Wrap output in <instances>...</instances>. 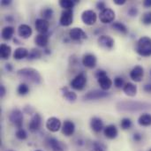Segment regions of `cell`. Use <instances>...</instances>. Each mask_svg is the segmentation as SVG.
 <instances>
[{
	"label": "cell",
	"instance_id": "obj_1",
	"mask_svg": "<svg viewBox=\"0 0 151 151\" xmlns=\"http://www.w3.org/2000/svg\"><path fill=\"white\" fill-rule=\"evenodd\" d=\"M17 74L19 77H21L25 80H27L30 82L35 83V84H40L42 82L41 74L38 73L37 70L31 68V67H26V68L19 69L17 72Z\"/></svg>",
	"mask_w": 151,
	"mask_h": 151
},
{
	"label": "cell",
	"instance_id": "obj_2",
	"mask_svg": "<svg viewBox=\"0 0 151 151\" xmlns=\"http://www.w3.org/2000/svg\"><path fill=\"white\" fill-rule=\"evenodd\" d=\"M136 51L142 57L151 56V38L149 36H142L137 42Z\"/></svg>",
	"mask_w": 151,
	"mask_h": 151
},
{
	"label": "cell",
	"instance_id": "obj_3",
	"mask_svg": "<svg viewBox=\"0 0 151 151\" xmlns=\"http://www.w3.org/2000/svg\"><path fill=\"white\" fill-rule=\"evenodd\" d=\"M87 83V76L84 73H80L71 81V87L75 90H82Z\"/></svg>",
	"mask_w": 151,
	"mask_h": 151
},
{
	"label": "cell",
	"instance_id": "obj_4",
	"mask_svg": "<svg viewBox=\"0 0 151 151\" xmlns=\"http://www.w3.org/2000/svg\"><path fill=\"white\" fill-rule=\"evenodd\" d=\"M97 15L93 10H86L81 14V20L88 26H92L96 22Z\"/></svg>",
	"mask_w": 151,
	"mask_h": 151
},
{
	"label": "cell",
	"instance_id": "obj_5",
	"mask_svg": "<svg viewBox=\"0 0 151 151\" xmlns=\"http://www.w3.org/2000/svg\"><path fill=\"white\" fill-rule=\"evenodd\" d=\"M10 121L19 129L21 128L23 124V114L19 109H14L10 114Z\"/></svg>",
	"mask_w": 151,
	"mask_h": 151
},
{
	"label": "cell",
	"instance_id": "obj_6",
	"mask_svg": "<svg viewBox=\"0 0 151 151\" xmlns=\"http://www.w3.org/2000/svg\"><path fill=\"white\" fill-rule=\"evenodd\" d=\"M99 19H100L101 22H103L104 24L111 23L115 19V12L111 8H106L104 11L100 12Z\"/></svg>",
	"mask_w": 151,
	"mask_h": 151
},
{
	"label": "cell",
	"instance_id": "obj_7",
	"mask_svg": "<svg viewBox=\"0 0 151 151\" xmlns=\"http://www.w3.org/2000/svg\"><path fill=\"white\" fill-rule=\"evenodd\" d=\"M73 21V10H64L61 13L59 23L63 27L70 26Z\"/></svg>",
	"mask_w": 151,
	"mask_h": 151
},
{
	"label": "cell",
	"instance_id": "obj_8",
	"mask_svg": "<svg viewBox=\"0 0 151 151\" xmlns=\"http://www.w3.org/2000/svg\"><path fill=\"white\" fill-rule=\"evenodd\" d=\"M97 42L100 47L105 50H111L114 46V40L110 35H100Z\"/></svg>",
	"mask_w": 151,
	"mask_h": 151
},
{
	"label": "cell",
	"instance_id": "obj_9",
	"mask_svg": "<svg viewBox=\"0 0 151 151\" xmlns=\"http://www.w3.org/2000/svg\"><path fill=\"white\" fill-rule=\"evenodd\" d=\"M108 96H109V94L106 91L96 89V90H92V91L88 92L84 96V99L85 100H88V101H90V100H97V99L104 98V97H106Z\"/></svg>",
	"mask_w": 151,
	"mask_h": 151
},
{
	"label": "cell",
	"instance_id": "obj_10",
	"mask_svg": "<svg viewBox=\"0 0 151 151\" xmlns=\"http://www.w3.org/2000/svg\"><path fill=\"white\" fill-rule=\"evenodd\" d=\"M46 128L52 133H56V132L59 131V129L61 128L60 119L56 117H51V118L48 119V120L46 122Z\"/></svg>",
	"mask_w": 151,
	"mask_h": 151
},
{
	"label": "cell",
	"instance_id": "obj_11",
	"mask_svg": "<svg viewBox=\"0 0 151 151\" xmlns=\"http://www.w3.org/2000/svg\"><path fill=\"white\" fill-rule=\"evenodd\" d=\"M69 36L73 41H81L87 39V34L81 27H73L69 31Z\"/></svg>",
	"mask_w": 151,
	"mask_h": 151
},
{
	"label": "cell",
	"instance_id": "obj_12",
	"mask_svg": "<svg viewBox=\"0 0 151 151\" xmlns=\"http://www.w3.org/2000/svg\"><path fill=\"white\" fill-rule=\"evenodd\" d=\"M144 75V69L141 65L134 66L130 72V78L135 82H141Z\"/></svg>",
	"mask_w": 151,
	"mask_h": 151
},
{
	"label": "cell",
	"instance_id": "obj_13",
	"mask_svg": "<svg viewBox=\"0 0 151 151\" xmlns=\"http://www.w3.org/2000/svg\"><path fill=\"white\" fill-rule=\"evenodd\" d=\"M96 63H97V59L94 54L88 53L85 54L82 58V64L84 65V66L88 68H94L96 65Z\"/></svg>",
	"mask_w": 151,
	"mask_h": 151
},
{
	"label": "cell",
	"instance_id": "obj_14",
	"mask_svg": "<svg viewBox=\"0 0 151 151\" xmlns=\"http://www.w3.org/2000/svg\"><path fill=\"white\" fill-rule=\"evenodd\" d=\"M33 34V30L30 26L27 24H21L18 27V35L23 38V39H27L29 38Z\"/></svg>",
	"mask_w": 151,
	"mask_h": 151
},
{
	"label": "cell",
	"instance_id": "obj_15",
	"mask_svg": "<svg viewBox=\"0 0 151 151\" xmlns=\"http://www.w3.org/2000/svg\"><path fill=\"white\" fill-rule=\"evenodd\" d=\"M50 23L44 19H37L35 20V28L40 34H46L49 30Z\"/></svg>",
	"mask_w": 151,
	"mask_h": 151
},
{
	"label": "cell",
	"instance_id": "obj_16",
	"mask_svg": "<svg viewBox=\"0 0 151 151\" xmlns=\"http://www.w3.org/2000/svg\"><path fill=\"white\" fill-rule=\"evenodd\" d=\"M75 132V125L71 120H65L62 126V133L65 136H71Z\"/></svg>",
	"mask_w": 151,
	"mask_h": 151
},
{
	"label": "cell",
	"instance_id": "obj_17",
	"mask_svg": "<svg viewBox=\"0 0 151 151\" xmlns=\"http://www.w3.org/2000/svg\"><path fill=\"white\" fill-rule=\"evenodd\" d=\"M41 125H42V118H41L40 114L35 113L32 117L31 121H30V123L28 125L29 126V130L31 132H35L41 127Z\"/></svg>",
	"mask_w": 151,
	"mask_h": 151
},
{
	"label": "cell",
	"instance_id": "obj_18",
	"mask_svg": "<svg viewBox=\"0 0 151 151\" xmlns=\"http://www.w3.org/2000/svg\"><path fill=\"white\" fill-rule=\"evenodd\" d=\"M104 133L105 137H107L108 139H115L119 134L118 129L115 125H109L105 127L104 129Z\"/></svg>",
	"mask_w": 151,
	"mask_h": 151
},
{
	"label": "cell",
	"instance_id": "obj_19",
	"mask_svg": "<svg viewBox=\"0 0 151 151\" xmlns=\"http://www.w3.org/2000/svg\"><path fill=\"white\" fill-rule=\"evenodd\" d=\"M90 127L96 133H99L104 129V122L98 117H94L90 121Z\"/></svg>",
	"mask_w": 151,
	"mask_h": 151
},
{
	"label": "cell",
	"instance_id": "obj_20",
	"mask_svg": "<svg viewBox=\"0 0 151 151\" xmlns=\"http://www.w3.org/2000/svg\"><path fill=\"white\" fill-rule=\"evenodd\" d=\"M97 81H98V84L100 85V88L104 91L109 90L111 88V86H112V81L108 76L102 77V78L98 79Z\"/></svg>",
	"mask_w": 151,
	"mask_h": 151
},
{
	"label": "cell",
	"instance_id": "obj_21",
	"mask_svg": "<svg viewBox=\"0 0 151 151\" xmlns=\"http://www.w3.org/2000/svg\"><path fill=\"white\" fill-rule=\"evenodd\" d=\"M123 91L127 96L133 97V96H135L137 94V87L134 83L128 82V83L125 84V86L123 88Z\"/></svg>",
	"mask_w": 151,
	"mask_h": 151
},
{
	"label": "cell",
	"instance_id": "obj_22",
	"mask_svg": "<svg viewBox=\"0 0 151 151\" xmlns=\"http://www.w3.org/2000/svg\"><path fill=\"white\" fill-rule=\"evenodd\" d=\"M49 144L50 146V148L52 149L53 151H65V146L59 142L58 140L55 139V138H50L49 139Z\"/></svg>",
	"mask_w": 151,
	"mask_h": 151
},
{
	"label": "cell",
	"instance_id": "obj_23",
	"mask_svg": "<svg viewBox=\"0 0 151 151\" xmlns=\"http://www.w3.org/2000/svg\"><path fill=\"white\" fill-rule=\"evenodd\" d=\"M28 55H29L28 50L26 48H23V47L17 48L13 52V58H14V59H17V60L23 59V58L28 57Z\"/></svg>",
	"mask_w": 151,
	"mask_h": 151
},
{
	"label": "cell",
	"instance_id": "obj_24",
	"mask_svg": "<svg viewBox=\"0 0 151 151\" xmlns=\"http://www.w3.org/2000/svg\"><path fill=\"white\" fill-rule=\"evenodd\" d=\"M35 42L39 47H45L49 42V36L46 34H39L38 35H36Z\"/></svg>",
	"mask_w": 151,
	"mask_h": 151
},
{
	"label": "cell",
	"instance_id": "obj_25",
	"mask_svg": "<svg viewBox=\"0 0 151 151\" xmlns=\"http://www.w3.org/2000/svg\"><path fill=\"white\" fill-rule=\"evenodd\" d=\"M14 34V28L11 26H6L2 29L1 35L4 40H11Z\"/></svg>",
	"mask_w": 151,
	"mask_h": 151
},
{
	"label": "cell",
	"instance_id": "obj_26",
	"mask_svg": "<svg viewBox=\"0 0 151 151\" xmlns=\"http://www.w3.org/2000/svg\"><path fill=\"white\" fill-rule=\"evenodd\" d=\"M138 124L142 127H150L151 126V114L143 113L138 119Z\"/></svg>",
	"mask_w": 151,
	"mask_h": 151
},
{
	"label": "cell",
	"instance_id": "obj_27",
	"mask_svg": "<svg viewBox=\"0 0 151 151\" xmlns=\"http://www.w3.org/2000/svg\"><path fill=\"white\" fill-rule=\"evenodd\" d=\"M11 53H12L11 46L7 45L5 43H2L1 46H0V55H1V58L3 59H7L11 56Z\"/></svg>",
	"mask_w": 151,
	"mask_h": 151
},
{
	"label": "cell",
	"instance_id": "obj_28",
	"mask_svg": "<svg viewBox=\"0 0 151 151\" xmlns=\"http://www.w3.org/2000/svg\"><path fill=\"white\" fill-rule=\"evenodd\" d=\"M63 90H64L63 96H64V97H65L67 101H69V102H75V100L77 99V95H76L73 91L68 90L67 88H63Z\"/></svg>",
	"mask_w": 151,
	"mask_h": 151
},
{
	"label": "cell",
	"instance_id": "obj_29",
	"mask_svg": "<svg viewBox=\"0 0 151 151\" xmlns=\"http://www.w3.org/2000/svg\"><path fill=\"white\" fill-rule=\"evenodd\" d=\"M111 27H112V28H114L115 30H117V31H119V32H120V33H122V34H127V32H128L127 27L123 23L119 22V21L114 22V23L111 25Z\"/></svg>",
	"mask_w": 151,
	"mask_h": 151
},
{
	"label": "cell",
	"instance_id": "obj_30",
	"mask_svg": "<svg viewBox=\"0 0 151 151\" xmlns=\"http://www.w3.org/2000/svg\"><path fill=\"white\" fill-rule=\"evenodd\" d=\"M74 4H75L74 1H72V0H60L59 1V5L64 10H73V7L74 6Z\"/></svg>",
	"mask_w": 151,
	"mask_h": 151
},
{
	"label": "cell",
	"instance_id": "obj_31",
	"mask_svg": "<svg viewBox=\"0 0 151 151\" xmlns=\"http://www.w3.org/2000/svg\"><path fill=\"white\" fill-rule=\"evenodd\" d=\"M132 125H133L132 120H131L130 119H128V118H124V119L121 120V122H120V127H121V128L124 129V130L130 129V128L132 127Z\"/></svg>",
	"mask_w": 151,
	"mask_h": 151
},
{
	"label": "cell",
	"instance_id": "obj_32",
	"mask_svg": "<svg viewBox=\"0 0 151 151\" xmlns=\"http://www.w3.org/2000/svg\"><path fill=\"white\" fill-rule=\"evenodd\" d=\"M17 91H18L19 95H20V96H25V95H27V94L29 92V88H28V86H27L26 83H21V84H19V86L18 87Z\"/></svg>",
	"mask_w": 151,
	"mask_h": 151
},
{
	"label": "cell",
	"instance_id": "obj_33",
	"mask_svg": "<svg viewBox=\"0 0 151 151\" xmlns=\"http://www.w3.org/2000/svg\"><path fill=\"white\" fill-rule=\"evenodd\" d=\"M52 15H53V10L51 8H45L42 11V16L46 20L50 19L52 17Z\"/></svg>",
	"mask_w": 151,
	"mask_h": 151
},
{
	"label": "cell",
	"instance_id": "obj_34",
	"mask_svg": "<svg viewBox=\"0 0 151 151\" xmlns=\"http://www.w3.org/2000/svg\"><path fill=\"white\" fill-rule=\"evenodd\" d=\"M41 56H42L41 51L39 50H37V49H34L29 52V55H28L27 58L29 59H36V58H40Z\"/></svg>",
	"mask_w": 151,
	"mask_h": 151
},
{
	"label": "cell",
	"instance_id": "obj_35",
	"mask_svg": "<svg viewBox=\"0 0 151 151\" xmlns=\"http://www.w3.org/2000/svg\"><path fill=\"white\" fill-rule=\"evenodd\" d=\"M142 21L144 25H151V12H147L142 15Z\"/></svg>",
	"mask_w": 151,
	"mask_h": 151
},
{
	"label": "cell",
	"instance_id": "obj_36",
	"mask_svg": "<svg viewBox=\"0 0 151 151\" xmlns=\"http://www.w3.org/2000/svg\"><path fill=\"white\" fill-rule=\"evenodd\" d=\"M16 137L19 139V140H26L27 138V132L20 128V129H18L17 132H16Z\"/></svg>",
	"mask_w": 151,
	"mask_h": 151
},
{
	"label": "cell",
	"instance_id": "obj_37",
	"mask_svg": "<svg viewBox=\"0 0 151 151\" xmlns=\"http://www.w3.org/2000/svg\"><path fill=\"white\" fill-rule=\"evenodd\" d=\"M114 85H115V87L118 88H124V86H125L124 79L121 78V77H116V78L114 79Z\"/></svg>",
	"mask_w": 151,
	"mask_h": 151
},
{
	"label": "cell",
	"instance_id": "obj_38",
	"mask_svg": "<svg viewBox=\"0 0 151 151\" xmlns=\"http://www.w3.org/2000/svg\"><path fill=\"white\" fill-rule=\"evenodd\" d=\"M96 77L97 78V80L98 79H100V78H102V77H104V76H107V73L104 71V70H97L96 72Z\"/></svg>",
	"mask_w": 151,
	"mask_h": 151
},
{
	"label": "cell",
	"instance_id": "obj_39",
	"mask_svg": "<svg viewBox=\"0 0 151 151\" xmlns=\"http://www.w3.org/2000/svg\"><path fill=\"white\" fill-rule=\"evenodd\" d=\"M96 8L98 10H100L101 12L104 11V9H106V5H105V3L103 2V1H99L97 4H96Z\"/></svg>",
	"mask_w": 151,
	"mask_h": 151
},
{
	"label": "cell",
	"instance_id": "obj_40",
	"mask_svg": "<svg viewBox=\"0 0 151 151\" xmlns=\"http://www.w3.org/2000/svg\"><path fill=\"white\" fill-rule=\"evenodd\" d=\"M137 13H138V9L136 8V7H131L129 10H128V14L130 15V16H136L137 15Z\"/></svg>",
	"mask_w": 151,
	"mask_h": 151
},
{
	"label": "cell",
	"instance_id": "obj_41",
	"mask_svg": "<svg viewBox=\"0 0 151 151\" xmlns=\"http://www.w3.org/2000/svg\"><path fill=\"white\" fill-rule=\"evenodd\" d=\"M133 139L135 142H140L142 140V135L139 133H135L133 136Z\"/></svg>",
	"mask_w": 151,
	"mask_h": 151
},
{
	"label": "cell",
	"instance_id": "obj_42",
	"mask_svg": "<svg viewBox=\"0 0 151 151\" xmlns=\"http://www.w3.org/2000/svg\"><path fill=\"white\" fill-rule=\"evenodd\" d=\"M143 89H144V91L147 92V93H151V83L145 84L144 87H143Z\"/></svg>",
	"mask_w": 151,
	"mask_h": 151
},
{
	"label": "cell",
	"instance_id": "obj_43",
	"mask_svg": "<svg viewBox=\"0 0 151 151\" xmlns=\"http://www.w3.org/2000/svg\"><path fill=\"white\" fill-rule=\"evenodd\" d=\"M5 92H6V90H5L4 87L3 85H1L0 86V96H1V97H3L5 95Z\"/></svg>",
	"mask_w": 151,
	"mask_h": 151
},
{
	"label": "cell",
	"instance_id": "obj_44",
	"mask_svg": "<svg viewBox=\"0 0 151 151\" xmlns=\"http://www.w3.org/2000/svg\"><path fill=\"white\" fill-rule=\"evenodd\" d=\"M143 5L147 8H150L151 7V0H145L143 2Z\"/></svg>",
	"mask_w": 151,
	"mask_h": 151
},
{
	"label": "cell",
	"instance_id": "obj_45",
	"mask_svg": "<svg viewBox=\"0 0 151 151\" xmlns=\"http://www.w3.org/2000/svg\"><path fill=\"white\" fill-rule=\"evenodd\" d=\"M114 3L118 5H122L126 4V0H114Z\"/></svg>",
	"mask_w": 151,
	"mask_h": 151
},
{
	"label": "cell",
	"instance_id": "obj_46",
	"mask_svg": "<svg viewBox=\"0 0 151 151\" xmlns=\"http://www.w3.org/2000/svg\"><path fill=\"white\" fill-rule=\"evenodd\" d=\"M1 4H2L3 5H7V4H11V1H9V0H2V1H1Z\"/></svg>",
	"mask_w": 151,
	"mask_h": 151
},
{
	"label": "cell",
	"instance_id": "obj_47",
	"mask_svg": "<svg viewBox=\"0 0 151 151\" xmlns=\"http://www.w3.org/2000/svg\"><path fill=\"white\" fill-rule=\"evenodd\" d=\"M5 67H6V69H8L9 71H12V66H11V64H7Z\"/></svg>",
	"mask_w": 151,
	"mask_h": 151
},
{
	"label": "cell",
	"instance_id": "obj_48",
	"mask_svg": "<svg viewBox=\"0 0 151 151\" xmlns=\"http://www.w3.org/2000/svg\"><path fill=\"white\" fill-rule=\"evenodd\" d=\"M35 151H42V150H35Z\"/></svg>",
	"mask_w": 151,
	"mask_h": 151
},
{
	"label": "cell",
	"instance_id": "obj_49",
	"mask_svg": "<svg viewBox=\"0 0 151 151\" xmlns=\"http://www.w3.org/2000/svg\"><path fill=\"white\" fill-rule=\"evenodd\" d=\"M150 76H151V70H150Z\"/></svg>",
	"mask_w": 151,
	"mask_h": 151
},
{
	"label": "cell",
	"instance_id": "obj_50",
	"mask_svg": "<svg viewBox=\"0 0 151 151\" xmlns=\"http://www.w3.org/2000/svg\"><path fill=\"white\" fill-rule=\"evenodd\" d=\"M149 151H151V149H150V150H149Z\"/></svg>",
	"mask_w": 151,
	"mask_h": 151
}]
</instances>
